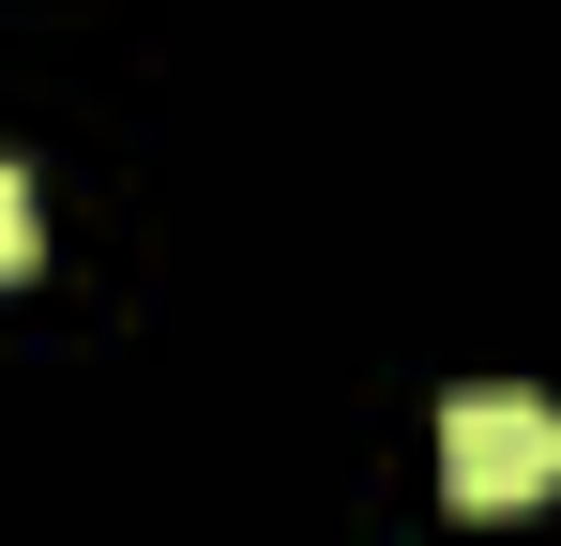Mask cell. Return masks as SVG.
<instances>
[{
    "label": "cell",
    "mask_w": 561,
    "mask_h": 546,
    "mask_svg": "<svg viewBox=\"0 0 561 546\" xmlns=\"http://www.w3.org/2000/svg\"><path fill=\"white\" fill-rule=\"evenodd\" d=\"M561 486V410L547 395H456L440 410V501L456 516H531Z\"/></svg>",
    "instance_id": "1"
}]
</instances>
